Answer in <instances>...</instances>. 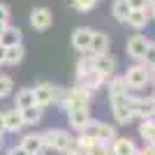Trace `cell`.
<instances>
[{
    "label": "cell",
    "instance_id": "1f68e13d",
    "mask_svg": "<svg viewBox=\"0 0 155 155\" xmlns=\"http://www.w3.org/2000/svg\"><path fill=\"white\" fill-rule=\"evenodd\" d=\"M139 155H155V146H153V143H148L143 150H139Z\"/></svg>",
    "mask_w": 155,
    "mask_h": 155
},
{
    "label": "cell",
    "instance_id": "7a4b0ae2",
    "mask_svg": "<svg viewBox=\"0 0 155 155\" xmlns=\"http://www.w3.org/2000/svg\"><path fill=\"white\" fill-rule=\"evenodd\" d=\"M150 77H153L150 65L141 63V60H139V63H134V65H130L127 70H125V74H123L127 91H139V88H143V86L150 81Z\"/></svg>",
    "mask_w": 155,
    "mask_h": 155
},
{
    "label": "cell",
    "instance_id": "d590c367",
    "mask_svg": "<svg viewBox=\"0 0 155 155\" xmlns=\"http://www.w3.org/2000/svg\"><path fill=\"white\" fill-rule=\"evenodd\" d=\"M2 146H5V134H0V150H2Z\"/></svg>",
    "mask_w": 155,
    "mask_h": 155
},
{
    "label": "cell",
    "instance_id": "f35d334b",
    "mask_svg": "<svg viewBox=\"0 0 155 155\" xmlns=\"http://www.w3.org/2000/svg\"><path fill=\"white\" fill-rule=\"evenodd\" d=\"M150 72H153V77H155V63H153V65H150Z\"/></svg>",
    "mask_w": 155,
    "mask_h": 155
},
{
    "label": "cell",
    "instance_id": "d4e9b609",
    "mask_svg": "<svg viewBox=\"0 0 155 155\" xmlns=\"http://www.w3.org/2000/svg\"><path fill=\"white\" fill-rule=\"evenodd\" d=\"M153 132H155V118H143L141 123H139V134H141V139L150 141Z\"/></svg>",
    "mask_w": 155,
    "mask_h": 155
},
{
    "label": "cell",
    "instance_id": "f546056e",
    "mask_svg": "<svg viewBox=\"0 0 155 155\" xmlns=\"http://www.w3.org/2000/svg\"><path fill=\"white\" fill-rule=\"evenodd\" d=\"M130 9H148V0H127Z\"/></svg>",
    "mask_w": 155,
    "mask_h": 155
},
{
    "label": "cell",
    "instance_id": "9a60e30c",
    "mask_svg": "<svg viewBox=\"0 0 155 155\" xmlns=\"http://www.w3.org/2000/svg\"><path fill=\"white\" fill-rule=\"evenodd\" d=\"M150 21H153V19H150L148 9H132L125 23H127V26L132 28V30H143V28L148 26Z\"/></svg>",
    "mask_w": 155,
    "mask_h": 155
},
{
    "label": "cell",
    "instance_id": "4316f807",
    "mask_svg": "<svg viewBox=\"0 0 155 155\" xmlns=\"http://www.w3.org/2000/svg\"><path fill=\"white\" fill-rule=\"evenodd\" d=\"M97 2H100V0H70L72 9H77V12H91Z\"/></svg>",
    "mask_w": 155,
    "mask_h": 155
},
{
    "label": "cell",
    "instance_id": "cb8c5ba5",
    "mask_svg": "<svg viewBox=\"0 0 155 155\" xmlns=\"http://www.w3.org/2000/svg\"><path fill=\"white\" fill-rule=\"evenodd\" d=\"M91 70H95V53L86 51V53H81V58L77 63V79L84 77L86 72H91Z\"/></svg>",
    "mask_w": 155,
    "mask_h": 155
},
{
    "label": "cell",
    "instance_id": "5b68a950",
    "mask_svg": "<svg viewBox=\"0 0 155 155\" xmlns=\"http://www.w3.org/2000/svg\"><path fill=\"white\" fill-rule=\"evenodd\" d=\"M93 93L86 91L84 86L74 84L72 88H65V100H63V109H77V107H91Z\"/></svg>",
    "mask_w": 155,
    "mask_h": 155
},
{
    "label": "cell",
    "instance_id": "e575fe53",
    "mask_svg": "<svg viewBox=\"0 0 155 155\" xmlns=\"http://www.w3.org/2000/svg\"><path fill=\"white\" fill-rule=\"evenodd\" d=\"M148 14H150V19H155V5L148 7Z\"/></svg>",
    "mask_w": 155,
    "mask_h": 155
},
{
    "label": "cell",
    "instance_id": "277c9868",
    "mask_svg": "<svg viewBox=\"0 0 155 155\" xmlns=\"http://www.w3.org/2000/svg\"><path fill=\"white\" fill-rule=\"evenodd\" d=\"M84 134L93 137V139H97L100 143H104V146H109L114 139H116V127L109 123H104V120H88V125H86L84 130H81Z\"/></svg>",
    "mask_w": 155,
    "mask_h": 155
},
{
    "label": "cell",
    "instance_id": "5bb4252c",
    "mask_svg": "<svg viewBox=\"0 0 155 155\" xmlns=\"http://www.w3.org/2000/svg\"><path fill=\"white\" fill-rule=\"evenodd\" d=\"M109 150H111V155H134L139 148H137L134 141L127 139V137H116V139L109 143Z\"/></svg>",
    "mask_w": 155,
    "mask_h": 155
},
{
    "label": "cell",
    "instance_id": "4fadbf2b",
    "mask_svg": "<svg viewBox=\"0 0 155 155\" xmlns=\"http://www.w3.org/2000/svg\"><path fill=\"white\" fill-rule=\"evenodd\" d=\"M91 35H93L91 28H84V26L77 28V30L72 32V46H74L79 53H86L91 49Z\"/></svg>",
    "mask_w": 155,
    "mask_h": 155
},
{
    "label": "cell",
    "instance_id": "ffe728a7",
    "mask_svg": "<svg viewBox=\"0 0 155 155\" xmlns=\"http://www.w3.org/2000/svg\"><path fill=\"white\" fill-rule=\"evenodd\" d=\"M35 104V93L32 88H19L14 95V109H28Z\"/></svg>",
    "mask_w": 155,
    "mask_h": 155
},
{
    "label": "cell",
    "instance_id": "e0dca14e",
    "mask_svg": "<svg viewBox=\"0 0 155 155\" xmlns=\"http://www.w3.org/2000/svg\"><path fill=\"white\" fill-rule=\"evenodd\" d=\"M21 42H23V32H21V28L7 23V26L2 28V32H0V44H2V46H14V44H21Z\"/></svg>",
    "mask_w": 155,
    "mask_h": 155
},
{
    "label": "cell",
    "instance_id": "3957f363",
    "mask_svg": "<svg viewBox=\"0 0 155 155\" xmlns=\"http://www.w3.org/2000/svg\"><path fill=\"white\" fill-rule=\"evenodd\" d=\"M109 104H111V111H114V118H116L118 125H127L134 120V107H132V95L130 93L109 97Z\"/></svg>",
    "mask_w": 155,
    "mask_h": 155
},
{
    "label": "cell",
    "instance_id": "44dd1931",
    "mask_svg": "<svg viewBox=\"0 0 155 155\" xmlns=\"http://www.w3.org/2000/svg\"><path fill=\"white\" fill-rule=\"evenodd\" d=\"M107 93L109 97H116V95H125L127 93V86H125V79L123 77H116V74H111L107 79Z\"/></svg>",
    "mask_w": 155,
    "mask_h": 155
},
{
    "label": "cell",
    "instance_id": "6da1fadb",
    "mask_svg": "<svg viewBox=\"0 0 155 155\" xmlns=\"http://www.w3.org/2000/svg\"><path fill=\"white\" fill-rule=\"evenodd\" d=\"M44 141V153H67L70 148H74V139L67 130H46L42 134Z\"/></svg>",
    "mask_w": 155,
    "mask_h": 155
},
{
    "label": "cell",
    "instance_id": "9c48e42d",
    "mask_svg": "<svg viewBox=\"0 0 155 155\" xmlns=\"http://www.w3.org/2000/svg\"><path fill=\"white\" fill-rule=\"evenodd\" d=\"M53 91H56V86L49 84V81L37 84L35 88H32V93H35V104H37V107H42V109L51 107V104H53Z\"/></svg>",
    "mask_w": 155,
    "mask_h": 155
},
{
    "label": "cell",
    "instance_id": "4dcf8cb0",
    "mask_svg": "<svg viewBox=\"0 0 155 155\" xmlns=\"http://www.w3.org/2000/svg\"><path fill=\"white\" fill-rule=\"evenodd\" d=\"M7 155H30V153H26V150L21 148V146H14V148L7 150Z\"/></svg>",
    "mask_w": 155,
    "mask_h": 155
},
{
    "label": "cell",
    "instance_id": "603a6c76",
    "mask_svg": "<svg viewBox=\"0 0 155 155\" xmlns=\"http://www.w3.org/2000/svg\"><path fill=\"white\" fill-rule=\"evenodd\" d=\"M21 111V118H23V125H37L39 120H42V107H37V104H32V107H28V109H19Z\"/></svg>",
    "mask_w": 155,
    "mask_h": 155
},
{
    "label": "cell",
    "instance_id": "83f0119b",
    "mask_svg": "<svg viewBox=\"0 0 155 155\" xmlns=\"http://www.w3.org/2000/svg\"><path fill=\"white\" fill-rule=\"evenodd\" d=\"M141 63H146V65H153L155 63V42H150V44H148V49H146V53H143Z\"/></svg>",
    "mask_w": 155,
    "mask_h": 155
},
{
    "label": "cell",
    "instance_id": "484cf974",
    "mask_svg": "<svg viewBox=\"0 0 155 155\" xmlns=\"http://www.w3.org/2000/svg\"><path fill=\"white\" fill-rule=\"evenodd\" d=\"M14 91V81L12 77H7V74H0V100H5V97H9Z\"/></svg>",
    "mask_w": 155,
    "mask_h": 155
},
{
    "label": "cell",
    "instance_id": "8992f818",
    "mask_svg": "<svg viewBox=\"0 0 155 155\" xmlns=\"http://www.w3.org/2000/svg\"><path fill=\"white\" fill-rule=\"evenodd\" d=\"M51 23H53V12L49 9V7H35V9L30 12V26L37 32L49 30Z\"/></svg>",
    "mask_w": 155,
    "mask_h": 155
},
{
    "label": "cell",
    "instance_id": "8d00e7d4",
    "mask_svg": "<svg viewBox=\"0 0 155 155\" xmlns=\"http://www.w3.org/2000/svg\"><path fill=\"white\" fill-rule=\"evenodd\" d=\"M0 134H5V127H2V118H0Z\"/></svg>",
    "mask_w": 155,
    "mask_h": 155
},
{
    "label": "cell",
    "instance_id": "ac0fdd59",
    "mask_svg": "<svg viewBox=\"0 0 155 155\" xmlns=\"http://www.w3.org/2000/svg\"><path fill=\"white\" fill-rule=\"evenodd\" d=\"M109 44H111V39H109L107 32L93 30V35H91V49H88V51H91V53H107V51H109Z\"/></svg>",
    "mask_w": 155,
    "mask_h": 155
},
{
    "label": "cell",
    "instance_id": "836d02e7",
    "mask_svg": "<svg viewBox=\"0 0 155 155\" xmlns=\"http://www.w3.org/2000/svg\"><path fill=\"white\" fill-rule=\"evenodd\" d=\"M63 155H84V153H81V150H77V148H70L67 153H63Z\"/></svg>",
    "mask_w": 155,
    "mask_h": 155
},
{
    "label": "cell",
    "instance_id": "ba28073f",
    "mask_svg": "<svg viewBox=\"0 0 155 155\" xmlns=\"http://www.w3.org/2000/svg\"><path fill=\"white\" fill-rule=\"evenodd\" d=\"M0 118H2V127H5V132H9V134H16V132H21V130L26 127L23 125V118H21V111L19 109H7L0 114Z\"/></svg>",
    "mask_w": 155,
    "mask_h": 155
},
{
    "label": "cell",
    "instance_id": "d6986e66",
    "mask_svg": "<svg viewBox=\"0 0 155 155\" xmlns=\"http://www.w3.org/2000/svg\"><path fill=\"white\" fill-rule=\"evenodd\" d=\"M26 58V46L23 42L14 46H5V65H19L21 60Z\"/></svg>",
    "mask_w": 155,
    "mask_h": 155
},
{
    "label": "cell",
    "instance_id": "ab89813d",
    "mask_svg": "<svg viewBox=\"0 0 155 155\" xmlns=\"http://www.w3.org/2000/svg\"><path fill=\"white\" fill-rule=\"evenodd\" d=\"M150 5H155V0H148V7H150Z\"/></svg>",
    "mask_w": 155,
    "mask_h": 155
},
{
    "label": "cell",
    "instance_id": "7c38bea8",
    "mask_svg": "<svg viewBox=\"0 0 155 155\" xmlns=\"http://www.w3.org/2000/svg\"><path fill=\"white\" fill-rule=\"evenodd\" d=\"M19 146L26 153H30V155H46L44 153V141H42V134H26L23 139L19 141Z\"/></svg>",
    "mask_w": 155,
    "mask_h": 155
},
{
    "label": "cell",
    "instance_id": "d6a6232c",
    "mask_svg": "<svg viewBox=\"0 0 155 155\" xmlns=\"http://www.w3.org/2000/svg\"><path fill=\"white\" fill-rule=\"evenodd\" d=\"M2 65H5V46L0 44V67H2Z\"/></svg>",
    "mask_w": 155,
    "mask_h": 155
},
{
    "label": "cell",
    "instance_id": "2e32d148",
    "mask_svg": "<svg viewBox=\"0 0 155 155\" xmlns=\"http://www.w3.org/2000/svg\"><path fill=\"white\" fill-rule=\"evenodd\" d=\"M95 70L109 79L111 74H114V70H116L114 56H111V53H95Z\"/></svg>",
    "mask_w": 155,
    "mask_h": 155
},
{
    "label": "cell",
    "instance_id": "30bf717a",
    "mask_svg": "<svg viewBox=\"0 0 155 155\" xmlns=\"http://www.w3.org/2000/svg\"><path fill=\"white\" fill-rule=\"evenodd\" d=\"M67 120H70V125L74 130H81L88 125V120H91V109L88 107H77V109H67Z\"/></svg>",
    "mask_w": 155,
    "mask_h": 155
},
{
    "label": "cell",
    "instance_id": "7402d4cb",
    "mask_svg": "<svg viewBox=\"0 0 155 155\" xmlns=\"http://www.w3.org/2000/svg\"><path fill=\"white\" fill-rule=\"evenodd\" d=\"M130 12H132V9H130L127 0H114V2H111V16H114L118 23H125Z\"/></svg>",
    "mask_w": 155,
    "mask_h": 155
},
{
    "label": "cell",
    "instance_id": "52a82bcc",
    "mask_svg": "<svg viewBox=\"0 0 155 155\" xmlns=\"http://www.w3.org/2000/svg\"><path fill=\"white\" fill-rule=\"evenodd\" d=\"M150 39L143 37V35H132V37L127 39V44H125V51H127V56L134 63H139V60H143V53H146V49H148Z\"/></svg>",
    "mask_w": 155,
    "mask_h": 155
},
{
    "label": "cell",
    "instance_id": "8fae6325",
    "mask_svg": "<svg viewBox=\"0 0 155 155\" xmlns=\"http://www.w3.org/2000/svg\"><path fill=\"white\" fill-rule=\"evenodd\" d=\"M77 84H79V86H84L86 91L95 93L97 88H102V86L107 84V77H104V74H100L97 70H91V72H86L84 77H79V79H77Z\"/></svg>",
    "mask_w": 155,
    "mask_h": 155
},
{
    "label": "cell",
    "instance_id": "74e56055",
    "mask_svg": "<svg viewBox=\"0 0 155 155\" xmlns=\"http://www.w3.org/2000/svg\"><path fill=\"white\" fill-rule=\"evenodd\" d=\"M148 143H153V146H155V132H153V137H150V141Z\"/></svg>",
    "mask_w": 155,
    "mask_h": 155
},
{
    "label": "cell",
    "instance_id": "f1b7e54d",
    "mask_svg": "<svg viewBox=\"0 0 155 155\" xmlns=\"http://www.w3.org/2000/svg\"><path fill=\"white\" fill-rule=\"evenodd\" d=\"M9 5H5V2H0V23H2V26H7V23H9Z\"/></svg>",
    "mask_w": 155,
    "mask_h": 155
}]
</instances>
